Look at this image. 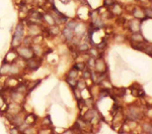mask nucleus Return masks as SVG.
Segmentation results:
<instances>
[{"label": "nucleus", "mask_w": 152, "mask_h": 134, "mask_svg": "<svg viewBox=\"0 0 152 134\" xmlns=\"http://www.w3.org/2000/svg\"><path fill=\"white\" fill-rule=\"evenodd\" d=\"M23 35H24V25L20 21V22H18V25H16L13 36H12V40H11L12 48H16L20 45L21 40H23Z\"/></svg>", "instance_id": "f257e3e1"}, {"label": "nucleus", "mask_w": 152, "mask_h": 134, "mask_svg": "<svg viewBox=\"0 0 152 134\" xmlns=\"http://www.w3.org/2000/svg\"><path fill=\"white\" fill-rule=\"evenodd\" d=\"M142 117H143V113L142 110L136 105H130L128 108V114H127V119L129 121H138L141 120Z\"/></svg>", "instance_id": "f03ea898"}, {"label": "nucleus", "mask_w": 152, "mask_h": 134, "mask_svg": "<svg viewBox=\"0 0 152 134\" xmlns=\"http://www.w3.org/2000/svg\"><path fill=\"white\" fill-rule=\"evenodd\" d=\"M41 65H42L41 57H36V55H34L33 58L26 61V69L31 71V72L38 70L39 68L41 67Z\"/></svg>", "instance_id": "7ed1b4c3"}, {"label": "nucleus", "mask_w": 152, "mask_h": 134, "mask_svg": "<svg viewBox=\"0 0 152 134\" xmlns=\"http://www.w3.org/2000/svg\"><path fill=\"white\" fill-rule=\"evenodd\" d=\"M16 48H18V57H20L24 61L28 60V58H33L34 55H35L31 47H26V45L21 47V45H19V47Z\"/></svg>", "instance_id": "20e7f679"}, {"label": "nucleus", "mask_w": 152, "mask_h": 134, "mask_svg": "<svg viewBox=\"0 0 152 134\" xmlns=\"http://www.w3.org/2000/svg\"><path fill=\"white\" fill-rule=\"evenodd\" d=\"M94 70H95V73L97 74H102V73H107V66L105 64V62L102 58H95V64Z\"/></svg>", "instance_id": "39448f33"}, {"label": "nucleus", "mask_w": 152, "mask_h": 134, "mask_svg": "<svg viewBox=\"0 0 152 134\" xmlns=\"http://www.w3.org/2000/svg\"><path fill=\"white\" fill-rule=\"evenodd\" d=\"M128 27L130 29V31H132V33H133V32H138V31H140L141 21L137 20V19L130 20L128 22Z\"/></svg>", "instance_id": "423d86ee"}, {"label": "nucleus", "mask_w": 152, "mask_h": 134, "mask_svg": "<svg viewBox=\"0 0 152 134\" xmlns=\"http://www.w3.org/2000/svg\"><path fill=\"white\" fill-rule=\"evenodd\" d=\"M62 35H63V36H64V38L66 40L71 41L73 40V37H74V31L66 26V27L62 30Z\"/></svg>", "instance_id": "0eeeda50"}, {"label": "nucleus", "mask_w": 152, "mask_h": 134, "mask_svg": "<svg viewBox=\"0 0 152 134\" xmlns=\"http://www.w3.org/2000/svg\"><path fill=\"white\" fill-rule=\"evenodd\" d=\"M96 117V112H95L94 109H91V108H89L88 110L86 111V113L84 114V116H83V118L85 119L86 121H88V122H91L92 120Z\"/></svg>", "instance_id": "6e6552de"}, {"label": "nucleus", "mask_w": 152, "mask_h": 134, "mask_svg": "<svg viewBox=\"0 0 152 134\" xmlns=\"http://www.w3.org/2000/svg\"><path fill=\"white\" fill-rule=\"evenodd\" d=\"M131 47L136 50L144 52L145 48L147 47V43H146V41H141V43H133V41H131Z\"/></svg>", "instance_id": "1a4fd4ad"}, {"label": "nucleus", "mask_w": 152, "mask_h": 134, "mask_svg": "<svg viewBox=\"0 0 152 134\" xmlns=\"http://www.w3.org/2000/svg\"><path fill=\"white\" fill-rule=\"evenodd\" d=\"M131 41H133V43H141V41L146 40L144 38V36L140 33V31H138V32H133L131 35Z\"/></svg>", "instance_id": "9d476101"}, {"label": "nucleus", "mask_w": 152, "mask_h": 134, "mask_svg": "<svg viewBox=\"0 0 152 134\" xmlns=\"http://www.w3.org/2000/svg\"><path fill=\"white\" fill-rule=\"evenodd\" d=\"M49 30V33H50V35L52 36H57L60 35L61 32V29L59 27L58 24H54V25H51V27L48 29Z\"/></svg>", "instance_id": "9b49d317"}, {"label": "nucleus", "mask_w": 152, "mask_h": 134, "mask_svg": "<svg viewBox=\"0 0 152 134\" xmlns=\"http://www.w3.org/2000/svg\"><path fill=\"white\" fill-rule=\"evenodd\" d=\"M86 64H85L84 62H77L75 63L74 65H73V69L76 70L77 72H82V71H84L85 69H86Z\"/></svg>", "instance_id": "f8f14e48"}, {"label": "nucleus", "mask_w": 152, "mask_h": 134, "mask_svg": "<svg viewBox=\"0 0 152 134\" xmlns=\"http://www.w3.org/2000/svg\"><path fill=\"white\" fill-rule=\"evenodd\" d=\"M31 50H33V53L36 57H41L42 53H43V48H42L41 45H34Z\"/></svg>", "instance_id": "ddd939ff"}, {"label": "nucleus", "mask_w": 152, "mask_h": 134, "mask_svg": "<svg viewBox=\"0 0 152 134\" xmlns=\"http://www.w3.org/2000/svg\"><path fill=\"white\" fill-rule=\"evenodd\" d=\"M88 53H89V57L94 58H99V52L96 48H91L88 50Z\"/></svg>", "instance_id": "4468645a"}, {"label": "nucleus", "mask_w": 152, "mask_h": 134, "mask_svg": "<svg viewBox=\"0 0 152 134\" xmlns=\"http://www.w3.org/2000/svg\"><path fill=\"white\" fill-rule=\"evenodd\" d=\"M21 43H23V45H26V47H31V45H33V43H34V41H33V36H31V35L26 36V37H23V38Z\"/></svg>", "instance_id": "2eb2a0df"}, {"label": "nucleus", "mask_w": 152, "mask_h": 134, "mask_svg": "<svg viewBox=\"0 0 152 134\" xmlns=\"http://www.w3.org/2000/svg\"><path fill=\"white\" fill-rule=\"evenodd\" d=\"M88 50H89V45L87 43H81V45H77L78 53H87Z\"/></svg>", "instance_id": "dca6fc26"}, {"label": "nucleus", "mask_w": 152, "mask_h": 134, "mask_svg": "<svg viewBox=\"0 0 152 134\" xmlns=\"http://www.w3.org/2000/svg\"><path fill=\"white\" fill-rule=\"evenodd\" d=\"M112 7H113L112 11L114 12L115 14H117V15H122V12H123V8H122V7L119 5V4L115 3Z\"/></svg>", "instance_id": "f3484780"}, {"label": "nucleus", "mask_w": 152, "mask_h": 134, "mask_svg": "<svg viewBox=\"0 0 152 134\" xmlns=\"http://www.w3.org/2000/svg\"><path fill=\"white\" fill-rule=\"evenodd\" d=\"M99 99H102L104 97H107V96H111V91L107 90V88H104V89H100L99 90Z\"/></svg>", "instance_id": "a211bd4d"}, {"label": "nucleus", "mask_w": 152, "mask_h": 134, "mask_svg": "<svg viewBox=\"0 0 152 134\" xmlns=\"http://www.w3.org/2000/svg\"><path fill=\"white\" fill-rule=\"evenodd\" d=\"M66 82H67V84L69 85L71 88H73V89L76 88V85H77V81H76V79L67 77V78H66Z\"/></svg>", "instance_id": "6ab92c4d"}, {"label": "nucleus", "mask_w": 152, "mask_h": 134, "mask_svg": "<svg viewBox=\"0 0 152 134\" xmlns=\"http://www.w3.org/2000/svg\"><path fill=\"white\" fill-rule=\"evenodd\" d=\"M142 130H143L145 133L151 134V132H152L151 123H144L143 125H142Z\"/></svg>", "instance_id": "aec40b11"}, {"label": "nucleus", "mask_w": 152, "mask_h": 134, "mask_svg": "<svg viewBox=\"0 0 152 134\" xmlns=\"http://www.w3.org/2000/svg\"><path fill=\"white\" fill-rule=\"evenodd\" d=\"M77 25H78V22L76 20H70V21H68V22L66 23V26H67V27H69L70 29H72L73 31H74L75 28L77 27Z\"/></svg>", "instance_id": "412c9836"}, {"label": "nucleus", "mask_w": 152, "mask_h": 134, "mask_svg": "<svg viewBox=\"0 0 152 134\" xmlns=\"http://www.w3.org/2000/svg\"><path fill=\"white\" fill-rule=\"evenodd\" d=\"M82 79L86 80V79H90L91 77V70L89 69H85L84 71H82Z\"/></svg>", "instance_id": "4be33fe9"}, {"label": "nucleus", "mask_w": 152, "mask_h": 134, "mask_svg": "<svg viewBox=\"0 0 152 134\" xmlns=\"http://www.w3.org/2000/svg\"><path fill=\"white\" fill-rule=\"evenodd\" d=\"M77 76H78V72L76 70L73 69V68L69 71V72H68V74H67V77L73 78V79H76V78H77Z\"/></svg>", "instance_id": "5701e85b"}, {"label": "nucleus", "mask_w": 152, "mask_h": 134, "mask_svg": "<svg viewBox=\"0 0 152 134\" xmlns=\"http://www.w3.org/2000/svg\"><path fill=\"white\" fill-rule=\"evenodd\" d=\"M76 88H77L78 90H82V89H85V88H86V84H85V82L83 81V79L77 82V85H76Z\"/></svg>", "instance_id": "b1692460"}, {"label": "nucleus", "mask_w": 152, "mask_h": 134, "mask_svg": "<svg viewBox=\"0 0 152 134\" xmlns=\"http://www.w3.org/2000/svg\"><path fill=\"white\" fill-rule=\"evenodd\" d=\"M115 3H116V0H104V6L107 8L112 7Z\"/></svg>", "instance_id": "393cba45"}, {"label": "nucleus", "mask_w": 152, "mask_h": 134, "mask_svg": "<svg viewBox=\"0 0 152 134\" xmlns=\"http://www.w3.org/2000/svg\"><path fill=\"white\" fill-rule=\"evenodd\" d=\"M125 93H126V90H125L124 88H120V89H117V93L115 95L118 96V97H123V96L126 95Z\"/></svg>", "instance_id": "a878e982"}, {"label": "nucleus", "mask_w": 152, "mask_h": 134, "mask_svg": "<svg viewBox=\"0 0 152 134\" xmlns=\"http://www.w3.org/2000/svg\"><path fill=\"white\" fill-rule=\"evenodd\" d=\"M107 41H105L104 40L102 41L100 43H99V45H96V48L97 50H102V48H105V45H107Z\"/></svg>", "instance_id": "bb28decb"}, {"label": "nucleus", "mask_w": 152, "mask_h": 134, "mask_svg": "<svg viewBox=\"0 0 152 134\" xmlns=\"http://www.w3.org/2000/svg\"><path fill=\"white\" fill-rule=\"evenodd\" d=\"M43 124L45 126H47V127H49V126L51 125V119H50V117L47 116L45 119H44V121H43Z\"/></svg>", "instance_id": "cd10ccee"}, {"label": "nucleus", "mask_w": 152, "mask_h": 134, "mask_svg": "<svg viewBox=\"0 0 152 134\" xmlns=\"http://www.w3.org/2000/svg\"><path fill=\"white\" fill-rule=\"evenodd\" d=\"M4 103H5V100H4L3 96H2V94H0V109L2 108V106L4 105Z\"/></svg>", "instance_id": "c85d7f7f"}, {"label": "nucleus", "mask_w": 152, "mask_h": 134, "mask_svg": "<svg viewBox=\"0 0 152 134\" xmlns=\"http://www.w3.org/2000/svg\"><path fill=\"white\" fill-rule=\"evenodd\" d=\"M61 2H62L63 4H67V3H69L70 2V0H60Z\"/></svg>", "instance_id": "c756f323"}]
</instances>
